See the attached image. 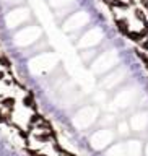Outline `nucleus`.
I'll list each match as a JSON object with an SVG mask.
<instances>
[{
  "label": "nucleus",
  "instance_id": "20e7f679",
  "mask_svg": "<svg viewBox=\"0 0 148 156\" xmlns=\"http://www.w3.org/2000/svg\"><path fill=\"white\" fill-rule=\"evenodd\" d=\"M134 18L137 20V21H140L142 24H143L146 20H148V18H146V12H145L142 7H135V8H134Z\"/></svg>",
  "mask_w": 148,
  "mask_h": 156
},
{
  "label": "nucleus",
  "instance_id": "39448f33",
  "mask_svg": "<svg viewBox=\"0 0 148 156\" xmlns=\"http://www.w3.org/2000/svg\"><path fill=\"white\" fill-rule=\"evenodd\" d=\"M23 107L24 109H28V111H33V112H36V106H34V99H33V96L31 94H26L23 98Z\"/></svg>",
  "mask_w": 148,
  "mask_h": 156
},
{
  "label": "nucleus",
  "instance_id": "f257e3e1",
  "mask_svg": "<svg viewBox=\"0 0 148 156\" xmlns=\"http://www.w3.org/2000/svg\"><path fill=\"white\" fill-rule=\"evenodd\" d=\"M0 107L5 111V112H13L16 109V99L13 96H5L0 99Z\"/></svg>",
  "mask_w": 148,
  "mask_h": 156
},
{
  "label": "nucleus",
  "instance_id": "0eeeda50",
  "mask_svg": "<svg viewBox=\"0 0 148 156\" xmlns=\"http://www.w3.org/2000/svg\"><path fill=\"white\" fill-rule=\"evenodd\" d=\"M145 67H146V70H148V60L145 62Z\"/></svg>",
  "mask_w": 148,
  "mask_h": 156
},
{
  "label": "nucleus",
  "instance_id": "7ed1b4c3",
  "mask_svg": "<svg viewBox=\"0 0 148 156\" xmlns=\"http://www.w3.org/2000/svg\"><path fill=\"white\" fill-rule=\"evenodd\" d=\"M127 37H129L132 42H137V44H139L140 41H143V39H145L143 33H142L140 29H139V31H134V29H130V31L127 33Z\"/></svg>",
  "mask_w": 148,
  "mask_h": 156
},
{
  "label": "nucleus",
  "instance_id": "423d86ee",
  "mask_svg": "<svg viewBox=\"0 0 148 156\" xmlns=\"http://www.w3.org/2000/svg\"><path fill=\"white\" fill-rule=\"evenodd\" d=\"M140 51H143V52H148V36L143 39V41H140Z\"/></svg>",
  "mask_w": 148,
  "mask_h": 156
},
{
  "label": "nucleus",
  "instance_id": "f03ea898",
  "mask_svg": "<svg viewBox=\"0 0 148 156\" xmlns=\"http://www.w3.org/2000/svg\"><path fill=\"white\" fill-rule=\"evenodd\" d=\"M116 26L124 36H127V33L130 31V21L125 16H116Z\"/></svg>",
  "mask_w": 148,
  "mask_h": 156
}]
</instances>
